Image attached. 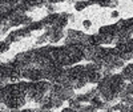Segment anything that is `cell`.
Instances as JSON below:
<instances>
[{
    "label": "cell",
    "instance_id": "2e32d148",
    "mask_svg": "<svg viewBox=\"0 0 133 112\" xmlns=\"http://www.w3.org/2000/svg\"><path fill=\"white\" fill-rule=\"evenodd\" d=\"M80 112H97V109H96L92 104H89V105H84Z\"/></svg>",
    "mask_w": 133,
    "mask_h": 112
},
{
    "label": "cell",
    "instance_id": "7c38bea8",
    "mask_svg": "<svg viewBox=\"0 0 133 112\" xmlns=\"http://www.w3.org/2000/svg\"><path fill=\"white\" fill-rule=\"evenodd\" d=\"M89 2H87V0H80V2H76L75 3V9L76 11H83L87 7H89Z\"/></svg>",
    "mask_w": 133,
    "mask_h": 112
},
{
    "label": "cell",
    "instance_id": "52a82bcc",
    "mask_svg": "<svg viewBox=\"0 0 133 112\" xmlns=\"http://www.w3.org/2000/svg\"><path fill=\"white\" fill-rule=\"evenodd\" d=\"M98 5L103 8H116L118 5V2L117 0H101L98 3Z\"/></svg>",
    "mask_w": 133,
    "mask_h": 112
},
{
    "label": "cell",
    "instance_id": "30bf717a",
    "mask_svg": "<svg viewBox=\"0 0 133 112\" xmlns=\"http://www.w3.org/2000/svg\"><path fill=\"white\" fill-rule=\"evenodd\" d=\"M120 58L123 59L124 61L132 60V59H133V49L129 47L128 49H125V51H123V52H120Z\"/></svg>",
    "mask_w": 133,
    "mask_h": 112
},
{
    "label": "cell",
    "instance_id": "44dd1931",
    "mask_svg": "<svg viewBox=\"0 0 133 112\" xmlns=\"http://www.w3.org/2000/svg\"><path fill=\"white\" fill-rule=\"evenodd\" d=\"M88 2H89L91 5H93V4H98L100 2H101V0H88Z\"/></svg>",
    "mask_w": 133,
    "mask_h": 112
},
{
    "label": "cell",
    "instance_id": "5bb4252c",
    "mask_svg": "<svg viewBox=\"0 0 133 112\" xmlns=\"http://www.w3.org/2000/svg\"><path fill=\"white\" fill-rule=\"evenodd\" d=\"M125 29L129 31L130 33H133V17L127 20V23H125Z\"/></svg>",
    "mask_w": 133,
    "mask_h": 112
},
{
    "label": "cell",
    "instance_id": "ac0fdd59",
    "mask_svg": "<svg viewBox=\"0 0 133 112\" xmlns=\"http://www.w3.org/2000/svg\"><path fill=\"white\" fill-rule=\"evenodd\" d=\"M120 16V12L118 11H113L112 14H110V17H113V19H116V17H118Z\"/></svg>",
    "mask_w": 133,
    "mask_h": 112
},
{
    "label": "cell",
    "instance_id": "9c48e42d",
    "mask_svg": "<svg viewBox=\"0 0 133 112\" xmlns=\"http://www.w3.org/2000/svg\"><path fill=\"white\" fill-rule=\"evenodd\" d=\"M68 102H69V107H71L72 109L77 111V112H80V111H81V108L84 107V105H83V103H80L76 97H73V99L68 100Z\"/></svg>",
    "mask_w": 133,
    "mask_h": 112
},
{
    "label": "cell",
    "instance_id": "7402d4cb",
    "mask_svg": "<svg viewBox=\"0 0 133 112\" xmlns=\"http://www.w3.org/2000/svg\"><path fill=\"white\" fill-rule=\"evenodd\" d=\"M19 112H33V109H21Z\"/></svg>",
    "mask_w": 133,
    "mask_h": 112
},
{
    "label": "cell",
    "instance_id": "7a4b0ae2",
    "mask_svg": "<svg viewBox=\"0 0 133 112\" xmlns=\"http://www.w3.org/2000/svg\"><path fill=\"white\" fill-rule=\"evenodd\" d=\"M75 88H71V87H63V89L60 91V94L56 96L59 99H61L63 102H65V100H71L75 97V92H73Z\"/></svg>",
    "mask_w": 133,
    "mask_h": 112
},
{
    "label": "cell",
    "instance_id": "4fadbf2b",
    "mask_svg": "<svg viewBox=\"0 0 133 112\" xmlns=\"http://www.w3.org/2000/svg\"><path fill=\"white\" fill-rule=\"evenodd\" d=\"M20 39H19V36H17V33H16V31H14V32H11L9 35L7 36V39H5V41L7 43H16V41H19Z\"/></svg>",
    "mask_w": 133,
    "mask_h": 112
},
{
    "label": "cell",
    "instance_id": "603a6c76",
    "mask_svg": "<svg viewBox=\"0 0 133 112\" xmlns=\"http://www.w3.org/2000/svg\"><path fill=\"white\" fill-rule=\"evenodd\" d=\"M2 112H4V111H2Z\"/></svg>",
    "mask_w": 133,
    "mask_h": 112
},
{
    "label": "cell",
    "instance_id": "6da1fadb",
    "mask_svg": "<svg viewBox=\"0 0 133 112\" xmlns=\"http://www.w3.org/2000/svg\"><path fill=\"white\" fill-rule=\"evenodd\" d=\"M103 73L101 71H91V72H87V79L88 83H92V84H98L100 82L103 80Z\"/></svg>",
    "mask_w": 133,
    "mask_h": 112
},
{
    "label": "cell",
    "instance_id": "d6986e66",
    "mask_svg": "<svg viewBox=\"0 0 133 112\" xmlns=\"http://www.w3.org/2000/svg\"><path fill=\"white\" fill-rule=\"evenodd\" d=\"M47 8H48V12H49V14H55V12H53L55 9H53V5H52V4H48Z\"/></svg>",
    "mask_w": 133,
    "mask_h": 112
},
{
    "label": "cell",
    "instance_id": "9a60e30c",
    "mask_svg": "<svg viewBox=\"0 0 133 112\" xmlns=\"http://www.w3.org/2000/svg\"><path fill=\"white\" fill-rule=\"evenodd\" d=\"M8 49H9V43H7L5 40L0 43V52L4 53V52H7Z\"/></svg>",
    "mask_w": 133,
    "mask_h": 112
},
{
    "label": "cell",
    "instance_id": "ffe728a7",
    "mask_svg": "<svg viewBox=\"0 0 133 112\" xmlns=\"http://www.w3.org/2000/svg\"><path fill=\"white\" fill-rule=\"evenodd\" d=\"M61 112H77V111H75V109H72L71 107H68V108H64Z\"/></svg>",
    "mask_w": 133,
    "mask_h": 112
},
{
    "label": "cell",
    "instance_id": "ba28073f",
    "mask_svg": "<svg viewBox=\"0 0 133 112\" xmlns=\"http://www.w3.org/2000/svg\"><path fill=\"white\" fill-rule=\"evenodd\" d=\"M16 33H17L19 39H24V38H29L31 36L32 31L28 27H24V28H17L16 29Z\"/></svg>",
    "mask_w": 133,
    "mask_h": 112
},
{
    "label": "cell",
    "instance_id": "277c9868",
    "mask_svg": "<svg viewBox=\"0 0 133 112\" xmlns=\"http://www.w3.org/2000/svg\"><path fill=\"white\" fill-rule=\"evenodd\" d=\"M48 29L51 31V38H49L51 43H57L65 36L64 29H53V28H48Z\"/></svg>",
    "mask_w": 133,
    "mask_h": 112
},
{
    "label": "cell",
    "instance_id": "3957f363",
    "mask_svg": "<svg viewBox=\"0 0 133 112\" xmlns=\"http://www.w3.org/2000/svg\"><path fill=\"white\" fill-rule=\"evenodd\" d=\"M59 19H60V14H56V12H55V14H49L47 17H44L41 21H43L44 24H45L47 28H51V27H53L55 24L57 23Z\"/></svg>",
    "mask_w": 133,
    "mask_h": 112
},
{
    "label": "cell",
    "instance_id": "e0dca14e",
    "mask_svg": "<svg viewBox=\"0 0 133 112\" xmlns=\"http://www.w3.org/2000/svg\"><path fill=\"white\" fill-rule=\"evenodd\" d=\"M83 27H84V28H91V27H92V21L88 20V19L84 20V21H83Z\"/></svg>",
    "mask_w": 133,
    "mask_h": 112
},
{
    "label": "cell",
    "instance_id": "5b68a950",
    "mask_svg": "<svg viewBox=\"0 0 133 112\" xmlns=\"http://www.w3.org/2000/svg\"><path fill=\"white\" fill-rule=\"evenodd\" d=\"M89 104H92L96 109H105V108H107V103H105L98 95L95 96V97L91 100V103H89Z\"/></svg>",
    "mask_w": 133,
    "mask_h": 112
},
{
    "label": "cell",
    "instance_id": "8992f818",
    "mask_svg": "<svg viewBox=\"0 0 133 112\" xmlns=\"http://www.w3.org/2000/svg\"><path fill=\"white\" fill-rule=\"evenodd\" d=\"M116 32H117V27L116 24H112V26H104L100 28L98 33H107V35H116Z\"/></svg>",
    "mask_w": 133,
    "mask_h": 112
},
{
    "label": "cell",
    "instance_id": "8fae6325",
    "mask_svg": "<svg viewBox=\"0 0 133 112\" xmlns=\"http://www.w3.org/2000/svg\"><path fill=\"white\" fill-rule=\"evenodd\" d=\"M28 28L33 32V31H40V29H44V28H47V27H45V24H44L43 21L40 20V21H33L32 24H29V26H28Z\"/></svg>",
    "mask_w": 133,
    "mask_h": 112
}]
</instances>
